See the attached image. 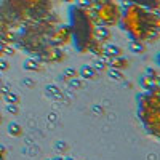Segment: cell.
I'll return each instance as SVG.
<instances>
[{"mask_svg":"<svg viewBox=\"0 0 160 160\" xmlns=\"http://www.w3.org/2000/svg\"><path fill=\"white\" fill-rule=\"evenodd\" d=\"M118 24L136 42H148L160 32V18L154 13V10L133 3L122 8Z\"/></svg>","mask_w":160,"mask_h":160,"instance_id":"6da1fadb","label":"cell"},{"mask_svg":"<svg viewBox=\"0 0 160 160\" xmlns=\"http://www.w3.org/2000/svg\"><path fill=\"white\" fill-rule=\"evenodd\" d=\"M69 29L77 51L87 53L96 45V26L91 15L82 7H72L69 11Z\"/></svg>","mask_w":160,"mask_h":160,"instance_id":"7a4b0ae2","label":"cell"},{"mask_svg":"<svg viewBox=\"0 0 160 160\" xmlns=\"http://www.w3.org/2000/svg\"><path fill=\"white\" fill-rule=\"evenodd\" d=\"M136 115L144 130L155 139H160V90L152 88L136 99Z\"/></svg>","mask_w":160,"mask_h":160,"instance_id":"3957f363","label":"cell"},{"mask_svg":"<svg viewBox=\"0 0 160 160\" xmlns=\"http://www.w3.org/2000/svg\"><path fill=\"white\" fill-rule=\"evenodd\" d=\"M122 8L114 0H102L96 10V19L104 26H115L120 22Z\"/></svg>","mask_w":160,"mask_h":160,"instance_id":"277c9868","label":"cell"},{"mask_svg":"<svg viewBox=\"0 0 160 160\" xmlns=\"http://www.w3.org/2000/svg\"><path fill=\"white\" fill-rule=\"evenodd\" d=\"M11 8L21 11L22 15H31V13H40L45 5L47 0H11Z\"/></svg>","mask_w":160,"mask_h":160,"instance_id":"5b68a950","label":"cell"},{"mask_svg":"<svg viewBox=\"0 0 160 160\" xmlns=\"http://www.w3.org/2000/svg\"><path fill=\"white\" fill-rule=\"evenodd\" d=\"M128 3L133 5H139L144 8H149V10H157L160 8V0H127Z\"/></svg>","mask_w":160,"mask_h":160,"instance_id":"8992f818","label":"cell"},{"mask_svg":"<svg viewBox=\"0 0 160 160\" xmlns=\"http://www.w3.org/2000/svg\"><path fill=\"white\" fill-rule=\"evenodd\" d=\"M155 61H157V64L160 66V53H158V55H157V58H155Z\"/></svg>","mask_w":160,"mask_h":160,"instance_id":"52a82bcc","label":"cell"},{"mask_svg":"<svg viewBox=\"0 0 160 160\" xmlns=\"http://www.w3.org/2000/svg\"><path fill=\"white\" fill-rule=\"evenodd\" d=\"M157 88H158V90H160V87H157Z\"/></svg>","mask_w":160,"mask_h":160,"instance_id":"ba28073f","label":"cell"}]
</instances>
